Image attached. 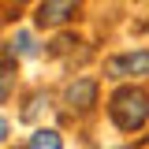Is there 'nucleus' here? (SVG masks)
Masks as SVG:
<instances>
[{
	"mask_svg": "<svg viewBox=\"0 0 149 149\" xmlns=\"http://www.w3.org/2000/svg\"><path fill=\"white\" fill-rule=\"evenodd\" d=\"M108 116L119 130H138V127H146V119H149V97L142 90H134V86L116 90L112 101H108Z\"/></svg>",
	"mask_w": 149,
	"mask_h": 149,
	"instance_id": "f257e3e1",
	"label": "nucleus"
},
{
	"mask_svg": "<svg viewBox=\"0 0 149 149\" xmlns=\"http://www.w3.org/2000/svg\"><path fill=\"white\" fill-rule=\"evenodd\" d=\"M104 74H108V78H146L149 74V49L104 60Z\"/></svg>",
	"mask_w": 149,
	"mask_h": 149,
	"instance_id": "f03ea898",
	"label": "nucleus"
},
{
	"mask_svg": "<svg viewBox=\"0 0 149 149\" xmlns=\"http://www.w3.org/2000/svg\"><path fill=\"white\" fill-rule=\"evenodd\" d=\"M74 11H78V0H45L34 11V22L45 26V30H52V26H63Z\"/></svg>",
	"mask_w": 149,
	"mask_h": 149,
	"instance_id": "7ed1b4c3",
	"label": "nucleus"
},
{
	"mask_svg": "<svg viewBox=\"0 0 149 149\" xmlns=\"http://www.w3.org/2000/svg\"><path fill=\"white\" fill-rule=\"evenodd\" d=\"M63 101H67L71 112H90L93 101H97V82H93V78H78V82H71V86L63 90Z\"/></svg>",
	"mask_w": 149,
	"mask_h": 149,
	"instance_id": "20e7f679",
	"label": "nucleus"
},
{
	"mask_svg": "<svg viewBox=\"0 0 149 149\" xmlns=\"http://www.w3.org/2000/svg\"><path fill=\"white\" fill-rule=\"evenodd\" d=\"M11 90H15V60L0 56V101H8Z\"/></svg>",
	"mask_w": 149,
	"mask_h": 149,
	"instance_id": "39448f33",
	"label": "nucleus"
},
{
	"mask_svg": "<svg viewBox=\"0 0 149 149\" xmlns=\"http://www.w3.org/2000/svg\"><path fill=\"white\" fill-rule=\"evenodd\" d=\"M26 149H63V142H60V134H56V130H34Z\"/></svg>",
	"mask_w": 149,
	"mask_h": 149,
	"instance_id": "423d86ee",
	"label": "nucleus"
},
{
	"mask_svg": "<svg viewBox=\"0 0 149 149\" xmlns=\"http://www.w3.org/2000/svg\"><path fill=\"white\" fill-rule=\"evenodd\" d=\"M15 49H19V52H34V37H30V34H15V41H11V52H15Z\"/></svg>",
	"mask_w": 149,
	"mask_h": 149,
	"instance_id": "0eeeda50",
	"label": "nucleus"
},
{
	"mask_svg": "<svg viewBox=\"0 0 149 149\" xmlns=\"http://www.w3.org/2000/svg\"><path fill=\"white\" fill-rule=\"evenodd\" d=\"M8 138V119H0V142Z\"/></svg>",
	"mask_w": 149,
	"mask_h": 149,
	"instance_id": "6e6552de",
	"label": "nucleus"
}]
</instances>
